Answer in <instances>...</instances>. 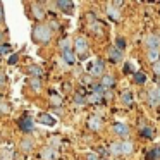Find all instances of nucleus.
I'll return each mask as SVG.
<instances>
[{"instance_id":"obj_1","label":"nucleus","mask_w":160,"mask_h":160,"mask_svg":"<svg viewBox=\"0 0 160 160\" xmlns=\"http://www.w3.org/2000/svg\"><path fill=\"white\" fill-rule=\"evenodd\" d=\"M33 36L40 43H48L52 40V28L48 24H38L33 29Z\"/></svg>"},{"instance_id":"obj_2","label":"nucleus","mask_w":160,"mask_h":160,"mask_svg":"<svg viewBox=\"0 0 160 160\" xmlns=\"http://www.w3.org/2000/svg\"><path fill=\"white\" fill-rule=\"evenodd\" d=\"M74 52H76L78 55H84V53L88 52V40L84 38V36H78V38L74 40Z\"/></svg>"},{"instance_id":"obj_3","label":"nucleus","mask_w":160,"mask_h":160,"mask_svg":"<svg viewBox=\"0 0 160 160\" xmlns=\"http://www.w3.org/2000/svg\"><path fill=\"white\" fill-rule=\"evenodd\" d=\"M112 131L115 132V136H121V138H128L129 136V126L124 122H115L112 126Z\"/></svg>"},{"instance_id":"obj_4","label":"nucleus","mask_w":160,"mask_h":160,"mask_svg":"<svg viewBox=\"0 0 160 160\" xmlns=\"http://www.w3.org/2000/svg\"><path fill=\"white\" fill-rule=\"evenodd\" d=\"M145 47H146L148 50H158V47H160V38H158V35H150V36H146Z\"/></svg>"},{"instance_id":"obj_5","label":"nucleus","mask_w":160,"mask_h":160,"mask_svg":"<svg viewBox=\"0 0 160 160\" xmlns=\"http://www.w3.org/2000/svg\"><path fill=\"white\" fill-rule=\"evenodd\" d=\"M103 62H102V60H95V64H93V67H91L90 69V72L93 74V76H103Z\"/></svg>"},{"instance_id":"obj_6","label":"nucleus","mask_w":160,"mask_h":160,"mask_svg":"<svg viewBox=\"0 0 160 160\" xmlns=\"http://www.w3.org/2000/svg\"><path fill=\"white\" fill-rule=\"evenodd\" d=\"M100 84H102L103 88H112V86L115 84V78L112 76V74H103V76H102Z\"/></svg>"},{"instance_id":"obj_7","label":"nucleus","mask_w":160,"mask_h":160,"mask_svg":"<svg viewBox=\"0 0 160 160\" xmlns=\"http://www.w3.org/2000/svg\"><path fill=\"white\" fill-rule=\"evenodd\" d=\"M38 122H42L43 126H55V119L52 117L50 114H40V117H38Z\"/></svg>"},{"instance_id":"obj_8","label":"nucleus","mask_w":160,"mask_h":160,"mask_svg":"<svg viewBox=\"0 0 160 160\" xmlns=\"http://www.w3.org/2000/svg\"><path fill=\"white\" fill-rule=\"evenodd\" d=\"M108 59L112 62H119L122 59V52L119 48H115V47H112V48H108Z\"/></svg>"},{"instance_id":"obj_9","label":"nucleus","mask_w":160,"mask_h":160,"mask_svg":"<svg viewBox=\"0 0 160 160\" xmlns=\"http://www.w3.org/2000/svg\"><path fill=\"white\" fill-rule=\"evenodd\" d=\"M88 128H90L91 131H98V129L102 128V119L97 117V115H95V117H90L88 119Z\"/></svg>"},{"instance_id":"obj_10","label":"nucleus","mask_w":160,"mask_h":160,"mask_svg":"<svg viewBox=\"0 0 160 160\" xmlns=\"http://www.w3.org/2000/svg\"><path fill=\"white\" fill-rule=\"evenodd\" d=\"M19 148L22 150V152H31L33 148H35V141L29 138H24L21 143H19Z\"/></svg>"},{"instance_id":"obj_11","label":"nucleus","mask_w":160,"mask_h":160,"mask_svg":"<svg viewBox=\"0 0 160 160\" xmlns=\"http://www.w3.org/2000/svg\"><path fill=\"white\" fill-rule=\"evenodd\" d=\"M121 146H122V155H131L132 150H134V143L129 141V139H124L121 143Z\"/></svg>"},{"instance_id":"obj_12","label":"nucleus","mask_w":160,"mask_h":160,"mask_svg":"<svg viewBox=\"0 0 160 160\" xmlns=\"http://www.w3.org/2000/svg\"><path fill=\"white\" fill-rule=\"evenodd\" d=\"M53 155H55V150H53L52 146H45V148L42 150V158L43 160H52Z\"/></svg>"},{"instance_id":"obj_13","label":"nucleus","mask_w":160,"mask_h":160,"mask_svg":"<svg viewBox=\"0 0 160 160\" xmlns=\"http://www.w3.org/2000/svg\"><path fill=\"white\" fill-rule=\"evenodd\" d=\"M146 57H148V60L152 64H157V62H158V59H160V50H148Z\"/></svg>"},{"instance_id":"obj_14","label":"nucleus","mask_w":160,"mask_h":160,"mask_svg":"<svg viewBox=\"0 0 160 160\" xmlns=\"http://www.w3.org/2000/svg\"><path fill=\"white\" fill-rule=\"evenodd\" d=\"M62 57H64V60H66L67 64H74V62H76V59H78L76 53H74L72 50H67V52H64Z\"/></svg>"},{"instance_id":"obj_15","label":"nucleus","mask_w":160,"mask_h":160,"mask_svg":"<svg viewBox=\"0 0 160 160\" xmlns=\"http://www.w3.org/2000/svg\"><path fill=\"white\" fill-rule=\"evenodd\" d=\"M148 98H150V103L152 105H157V103H160V97H158V90L157 88H153L152 91H150V95H148Z\"/></svg>"},{"instance_id":"obj_16","label":"nucleus","mask_w":160,"mask_h":160,"mask_svg":"<svg viewBox=\"0 0 160 160\" xmlns=\"http://www.w3.org/2000/svg\"><path fill=\"white\" fill-rule=\"evenodd\" d=\"M108 152H110V155H122L121 143H112V145L108 146Z\"/></svg>"},{"instance_id":"obj_17","label":"nucleus","mask_w":160,"mask_h":160,"mask_svg":"<svg viewBox=\"0 0 160 160\" xmlns=\"http://www.w3.org/2000/svg\"><path fill=\"white\" fill-rule=\"evenodd\" d=\"M19 128H21L22 131H26V132L31 131V129H33V121H31V119H24L22 122H19Z\"/></svg>"},{"instance_id":"obj_18","label":"nucleus","mask_w":160,"mask_h":160,"mask_svg":"<svg viewBox=\"0 0 160 160\" xmlns=\"http://www.w3.org/2000/svg\"><path fill=\"white\" fill-rule=\"evenodd\" d=\"M134 83H136V84H145V83H146V76H145V72H141V71L134 72Z\"/></svg>"},{"instance_id":"obj_19","label":"nucleus","mask_w":160,"mask_h":160,"mask_svg":"<svg viewBox=\"0 0 160 160\" xmlns=\"http://www.w3.org/2000/svg\"><path fill=\"white\" fill-rule=\"evenodd\" d=\"M31 9H33V14H35V18H36V19H43V16H45V14H43V9H42V5L35 4Z\"/></svg>"},{"instance_id":"obj_20","label":"nucleus","mask_w":160,"mask_h":160,"mask_svg":"<svg viewBox=\"0 0 160 160\" xmlns=\"http://www.w3.org/2000/svg\"><path fill=\"white\" fill-rule=\"evenodd\" d=\"M98 100H102V95H100V93H95V91L86 97V102H88V103H97Z\"/></svg>"},{"instance_id":"obj_21","label":"nucleus","mask_w":160,"mask_h":160,"mask_svg":"<svg viewBox=\"0 0 160 160\" xmlns=\"http://www.w3.org/2000/svg\"><path fill=\"white\" fill-rule=\"evenodd\" d=\"M122 102H124L126 105H131L132 103V93H131V91H124V93H122Z\"/></svg>"},{"instance_id":"obj_22","label":"nucleus","mask_w":160,"mask_h":160,"mask_svg":"<svg viewBox=\"0 0 160 160\" xmlns=\"http://www.w3.org/2000/svg\"><path fill=\"white\" fill-rule=\"evenodd\" d=\"M107 12H108V16H110V19H119V11L114 9V5H108Z\"/></svg>"},{"instance_id":"obj_23","label":"nucleus","mask_w":160,"mask_h":160,"mask_svg":"<svg viewBox=\"0 0 160 160\" xmlns=\"http://www.w3.org/2000/svg\"><path fill=\"white\" fill-rule=\"evenodd\" d=\"M59 47L64 50V52H67V50H71V40H67V38H64L62 42L59 43Z\"/></svg>"},{"instance_id":"obj_24","label":"nucleus","mask_w":160,"mask_h":160,"mask_svg":"<svg viewBox=\"0 0 160 160\" xmlns=\"http://www.w3.org/2000/svg\"><path fill=\"white\" fill-rule=\"evenodd\" d=\"M29 74L38 78V76H42V69H40L38 66H31V67H29Z\"/></svg>"},{"instance_id":"obj_25","label":"nucleus","mask_w":160,"mask_h":160,"mask_svg":"<svg viewBox=\"0 0 160 160\" xmlns=\"http://www.w3.org/2000/svg\"><path fill=\"white\" fill-rule=\"evenodd\" d=\"M57 5H59L60 9H64V11H69L71 7H74L72 2H57Z\"/></svg>"},{"instance_id":"obj_26","label":"nucleus","mask_w":160,"mask_h":160,"mask_svg":"<svg viewBox=\"0 0 160 160\" xmlns=\"http://www.w3.org/2000/svg\"><path fill=\"white\" fill-rule=\"evenodd\" d=\"M9 52H11V45H7V43H2L0 45V55H9Z\"/></svg>"},{"instance_id":"obj_27","label":"nucleus","mask_w":160,"mask_h":160,"mask_svg":"<svg viewBox=\"0 0 160 160\" xmlns=\"http://www.w3.org/2000/svg\"><path fill=\"white\" fill-rule=\"evenodd\" d=\"M152 134H153V131H152V128H148V126H145V128L141 129V136H145V138H152Z\"/></svg>"},{"instance_id":"obj_28","label":"nucleus","mask_w":160,"mask_h":160,"mask_svg":"<svg viewBox=\"0 0 160 160\" xmlns=\"http://www.w3.org/2000/svg\"><path fill=\"white\" fill-rule=\"evenodd\" d=\"M31 88H33L35 91H40L42 84H40V79H38V78H33V79H31Z\"/></svg>"},{"instance_id":"obj_29","label":"nucleus","mask_w":160,"mask_h":160,"mask_svg":"<svg viewBox=\"0 0 160 160\" xmlns=\"http://www.w3.org/2000/svg\"><path fill=\"white\" fill-rule=\"evenodd\" d=\"M86 160H100V157H98V153H95V152H90L86 155Z\"/></svg>"},{"instance_id":"obj_30","label":"nucleus","mask_w":160,"mask_h":160,"mask_svg":"<svg viewBox=\"0 0 160 160\" xmlns=\"http://www.w3.org/2000/svg\"><path fill=\"white\" fill-rule=\"evenodd\" d=\"M5 84H7V76L4 72H0V88L5 86Z\"/></svg>"},{"instance_id":"obj_31","label":"nucleus","mask_w":160,"mask_h":160,"mask_svg":"<svg viewBox=\"0 0 160 160\" xmlns=\"http://www.w3.org/2000/svg\"><path fill=\"white\" fill-rule=\"evenodd\" d=\"M50 100H52V103H53V105H60V103H62V100H60V98L57 97V95H52V97H50Z\"/></svg>"},{"instance_id":"obj_32","label":"nucleus","mask_w":160,"mask_h":160,"mask_svg":"<svg viewBox=\"0 0 160 160\" xmlns=\"http://www.w3.org/2000/svg\"><path fill=\"white\" fill-rule=\"evenodd\" d=\"M153 72H155L157 76H160V60L157 64H153Z\"/></svg>"},{"instance_id":"obj_33","label":"nucleus","mask_w":160,"mask_h":160,"mask_svg":"<svg viewBox=\"0 0 160 160\" xmlns=\"http://www.w3.org/2000/svg\"><path fill=\"white\" fill-rule=\"evenodd\" d=\"M2 157H4V160H11L12 158V153L11 152H5V150H4V152H2Z\"/></svg>"},{"instance_id":"obj_34","label":"nucleus","mask_w":160,"mask_h":160,"mask_svg":"<svg viewBox=\"0 0 160 160\" xmlns=\"http://www.w3.org/2000/svg\"><path fill=\"white\" fill-rule=\"evenodd\" d=\"M117 47H119V50L124 48V40H122V38H119V40H117Z\"/></svg>"},{"instance_id":"obj_35","label":"nucleus","mask_w":160,"mask_h":160,"mask_svg":"<svg viewBox=\"0 0 160 160\" xmlns=\"http://www.w3.org/2000/svg\"><path fill=\"white\" fill-rule=\"evenodd\" d=\"M7 110H9V107H7V105L0 103V112H7Z\"/></svg>"},{"instance_id":"obj_36","label":"nucleus","mask_w":160,"mask_h":160,"mask_svg":"<svg viewBox=\"0 0 160 160\" xmlns=\"http://www.w3.org/2000/svg\"><path fill=\"white\" fill-rule=\"evenodd\" d=\"M16 60H18V55H12V57H11V59H9V62H11V64H14V62H16Z\"/></svg>"},{"instance_id":"obj_37","label":"nucleus","mask_w":160,"mask_h":160,"mask_svg":"<svg viewBox=\"0 0 160 160\" xmlns=\"http://www.w3.org/2000/svg\"><path fill=\"white\" fill-rule=\"evenodd\" d=\"M2 19H4V12H2V4H0V22H2Z\"/></svg>"},{"instance_id":"obj_38","label":"nucleus","mask_w":160,"mask_h":160,"mask_svg":"<svg viewBox=\"0 0 160 160\" xmlns=\"http://www.w3.org/2000/svg\"><path fill=\"white\" fill-rule=\"evenodd\" d=\"M2 40H4V35H2V33H0V42H2ZM0 45H2V43H0Z\"/></svg>"},{"instance_id":"obj_39","label":"nucleus","mask_w":160,"mask_h":160,"mask_svg":"<svg viewBox=\"0 0 160 160\" xmlns=\"http://www.w3.org/2000/svg\"><path fill=\"white\" fill-rule=\"evenodd\" d=\"M157 90H158V97H160V86H158V88H157Z\"/></svg>"},{"instance_id":"obj_40","label":"nucleus","mask_w":160,"mask_h":160,"mask_svg":"<svg viewBox=\"0 0 160 160\" xmlns=\"http://www.w3.org/2000/svg\"><path fill=\"white\" fill-rule=\"evenodd\" d=\"M158 38H160V35H158Z\"/></svg>"}]
</instances>
